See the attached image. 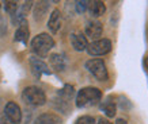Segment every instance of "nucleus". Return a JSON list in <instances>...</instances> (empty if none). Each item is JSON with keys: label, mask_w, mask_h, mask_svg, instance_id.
Returning a JSON list of instances; mask_svg holds the SVG:
<instances>
[{"label": "nucleus", "mask_w": 148, "mask_h": 124, "mask_svg": "<svg viewBox=\"0 0 148 124\" xmlns=\"http://www.w3.org/2000/svg\"><path fill=\"white\" fill-rule=\"evenodd\" d=\"M102 98V92L98 88L94 86H87V88H82L76 94L75 102H76L77 108H86V106L97 105Z\"/></svg>", "instance_id": "nucleus-1"}, {"label": "nucleus", "mask_w": 148, "mask_h": 124, "mask_svg": "<svg viewBox=\"0 0 148 124\" xmlns=\"http://www.w3.org/2000/svg\"><path fill=\"white\" fill-rule=\"evenodd\" d=\"M53 47H54L53 38L49 34H46V32L38 34L32 40V50L36 55H38V58H45Z\"/></svg>", "instance_id": "nucleus-2"}, {"label": "nucleus", "mask_w": 148, "mask_h": 124, "mask_svg": "<svg viewBox=\"0 0 148 124\" xmlns=\"http://www.w3.org/2000/svg\"><path fill=\"white\" fill-rule=\"evenodd\" d=\"M22 98L26 104L33 106H41L46 102V94L38 86H27L23 89Z\"/></svg>", "instance_id": "nucleus-3"}, {"label": "nucleus", "mask_w": 148, "mask_h": 124, "mask_svg": "<svg viewBox=\"0 0 148 124\" xmlns=\"http://www.w3.org/2000/svg\"><path fill=\"white\" fill-rule=\"evenodd\" d=\"M86 69L90 71L98 81H106L109 78L108 69H106V65H105L103 59H99V58L88 59L86 62Z\"/></svg>", "instance_id": "nucleus-4"}, {"label": "nucleus", "mask_w": 148, "mask_h": 124, "mask_svg": "<svg viewBox=\"0 0 148 124\" xmlns=\"http://www.w3.org/2000/svg\"><path fill=\"white\" fill-rule=\"evenodd\" d=\"M86 50L90 55H105L112 50V42H110V39L102 38V39L91 42Z\"/></svg>", "instance_id": "nucleus-5"}, {"label": "nucleus", "mask_w": 148, "mask_h": 124, "mask_svg": "<svg viewBox=\"0 0 148 124\" xmlns=\"http://www.w3.org/2000/svg\"><path fill=\"white\" fill-rule=\"evenodd\" d=\"M4 117L12 124H21L22 121V109L14 101H10L4 106Z\"/></svg>", "instance_id": "nucleus-6"}, {"label": "nucleus", "mask_w": 148, "mask_h": 124, "mask_svg": "<svg viewBox=\"0 0 148 124\" xmlns=\"http://www.w3.org/2000/svg\"><path fill=\"white\" fill-rule=\"evenodd\" d=\"M84 31H86V38H90L92 42L101 39L102 32H103L102 23L98 22V20H90V22L86 24Z\"/></svg>", "instance_id": "nucleus-7"}, {"label": "nucleus", "mask_w": 148, "mask_h": 124, "mask_svg": "<svg viewBox=\"0 0 148 124\" xmlns=\"http://www.w3.org/2000/svg\"><path fill=\"white\" fill-rule=\"evenodd\" d=\"M33 4H34L33 1H25L21 7H18L16 12L11 16V22H12L14 26H19L22 22L26 20V15L29 13V11L32 9Z\"/></svg>", "instance_id": "nucleus-8"}, {"label": "nucleus", "mask_w": 148, "mask_h": 124, "mask_svg": "<svg viewBox=\"0 0 148 124\" xmlns=\"http://www.w3.org/2000/svg\"><path fill=\"white\" fill-rule=\"evenodd\" d=\"M29 62H30V66H32L33 74L36 75V77H38V78H40L42 74H50V70H49V67H48V65H46V63L42 61L41 58H38V57H30Z\"/></svg>", "instance_id": "nucleus-9"}, {"label": "nucleus", "mask_w": 148, "mask_h": 124, "mask_svg": "<svg viewBox=\"0 0 148 124\" xmlns=\"http://www.w3.org/2000/svg\"><path fill=\"white\" fill-rule=\"evenodd\" d=\"M71 44L76 51H84L88 46V42H87V38H86L84 34L76 31V32L71 34Z\"/></svg>", "instance_id": "nucleus-10"}, {"label": "nucleus", "mask_w": 148, "mask_h": 124, "mask_svg": "<svg viewBox=\"0 0 148 124\" xmlns=\"http://www.w3.org/2000/svg\"><path fill=\"white\" fill-rule=\"evenodd\" d=\"M49 65L54 71H63L67 66V58L64 54L54 53L49 57Z\"/></svg>", "instance_id": "nucleus-11"}, {"label": "nucleus", "mask_w": 148, "mask_h": 124, "mask_svg": "<svg viewBox=\"0 0 148 124\" xmlns=\"http://www.w3.org/2000/svg\"><path fill=\"white\" fill-rule=\"evenodd\" d=\"M61 23H63L61 12L58 9H53L49 16V20H48V28L50 30V32H53V34L58 32V30L61 28Z\"/></svg>", "instance_id": "nucleus-12"}, {"label": "nucleus", "mask_w": 148, "mask_h": 124, "mask_svg": "<svg viewBox=\"0 0 148 124\" xmlns=\"http://www.w3.org/2000/svg\"><path fill=\"white\" fill-rule=\"evenodd\" d=\"M29 36H30V28H29V23L27 20L22 22L18 26L16 31H15V42H21V43L26 44L27 40H29Z\"/></svg>", "instance_id": "nucleus-13"}, {"label": "nucleus", "mask_w": 148, "mask_h": 124, "mask_svg": "<svg viewBox=\"0 0 148 124\" xmlns=\"http://www.w3.org/2000/svg\"><path fill=\"white\" fill-rule=\"evenodd\" d=\"M88 11H90L91 16L98 18V16H102L103 13H105L106 5L101 0H94V1H90V4H88Z\"/></svg>", "instance_id": "nucleus-14"}, {"label": "nucleus", "mask_w": 148, "mask_h": 124, "mask_svg": "<svg viewBox=\"0 0 148 124\" xmlns=\"http://www.w3.org/2000/svg\"><path fill=\"white\" fill-rule=\"evenodd\" d=\"M60 121L61 119L56 113H42L34 120L33 124H58Z\"/></svg>", "instance_id": "nucleus-15"}, {"label": "nucleus", "mask_w": 148, "mask_h": 124, "mask_svg": "<svg viewBox=\"0 0 148 124\" xmlns=\"http://www.w3.org/2000/svg\"><path fill=\"white\" fill-rule=\"evenodd\" d=\"M48 8H49V1H37V3H34V9H33L34 19L36 20H41L45 16Z\"/></svg>", "instance_id": "nucleus-16"}, {"label": "nucleus", "mask_w": 148, "mask_h": 124, "mask_svg": "<svg viewBox=\"0 0 148 124\" xmlns=\"http://www.w3.org/2000/svg\"><path fill=\"white\" fill-rule=\"evenodd\" d=\"M101 111L105 113V115L108 116V117H114L117 113V105L116 102L113 101L112 98L109 97L108 100H105V101L101 104Z\"/></svg>", "instance_id": "nucleus-17"}, {"label": "nucleus", "mask_w": 148, "mask_h": 124, "mask_svg": "<svg viewBox=\"0 0 148 124\" xmlns=\"http://www.w3.org/2000/svg\"><path fill=\"white\" fill-rule=\"evenodd\" d=\"M73 94H75V90H73V86L71 85H65L60 92H58V98H60V101L65 102L68 104V101L73 97Z\"/></svg>", "instance_id": "nucleus-18"}, {"label": "nucleus", "mask_w": 148, "mask_h": 124, "mask_svg": "<svg viewBox=\"0 0 148 124\" xmlns=\"http://www.w3.org/2000/svg\"><path fill=\"white\" fill-rule=\"evenodd\" d=\"M18 7H19L18 1H4V9H5V12L8 13V15H11V16H12L14 13L16 12Z\"/></svg>", "instance_id": "nucleus-19"}, {"label": "nucleus", "mask_w": 148, "mask_h": 124, "mask_svg": "<svg viewBox=\"0 0 148 124\" xmlns=\"http://www.w3.org/2000/svg\"><path fill=\"white\" fill-rule=\"evenodd\" d=\"M75 124H95V119L92 116L84 115V116H80V117L75 121Z\"/></svg>", "instance_id": "nucleus-20"}, {"label": "nucleus", "mask_w": 148, "mask_h": 124, "mask_svg": "<svg viewBox=\"0 0 148 124\" xmlns=\"http://www.w3.org/2000/svg\"><path fill=\"white\" fill-rule=\"evenodd\" d=\"M88 4H90V1H86V0H83V1H76V11L79 13H83L86 9H88Z\"/></svg>", "instance_id": "nucleus-21"}, {"label": "nucleus", "mask_w": 148, "mask_h": 124, "mask_svg": "<svg viewBox=\"0 0 148 124\" xmlns=\"http://www.w3.org/2000/svg\"><path fill=\"white\" fill-rule=\"evenodd\" d=\"M97 124H112V121L109 119H105V117H101V119H98V123Z\"/></svg>", "instance_id": "nucleus-22"}, {"label": "nucleus", "mask_w": 148, "mask_h": 124, "mask_svg": "<svg viewBox=\"0 0 148 124\" xmlns=\"http://www.w3.org/2000/svg\"><path fill=\"white\" fill-rule=\"evenodd\" d=\"M0 124H12V123H11V121H8L5 117H0Z\"/></svg>", "instance_id": "nucleus-23"}, {"label": "nucleus", "mask_w": 148, "mask_h": 124, "mask_svg": "<svg viewBox=\"0 0 148 124\" xmlns=\"http://www.w3.org/2000/svg\"><path fill=\"white\" fill-rule=\"evenodd\" d=\"M116 124H128V123H126L125 119H121V117H120V119L116 120Z\"/></svg>", "instance_id": "nucleus-24"}, {"label": "nucleus", "mask_w": 148, "mask_h": 124, "mask_svg": "<svg viewBox=\"0 0 148 124\" xmlns=\"http://www.w3.org/2000/svg\"><path fill=\"white\" fill-rule=\"evenodd\" d=\"M145 66H147V69H148V57L145 58Z\"/></svg>", "instance_id": "nucleus-25"}, {"label": "nucleus", "mask_w": 148, "mask_h": 124, "mask_svg": "<svg viewBox=\"0 0 148 124\" xmlns=\"http://www.w3.org/2000/svg\"><path fill=\"white\" fill-rule=\"evenodd\" d=\"M0 9H1V4H0Z\"/></svg>", "instance_id": "nucleus-26"}]
</instances>
